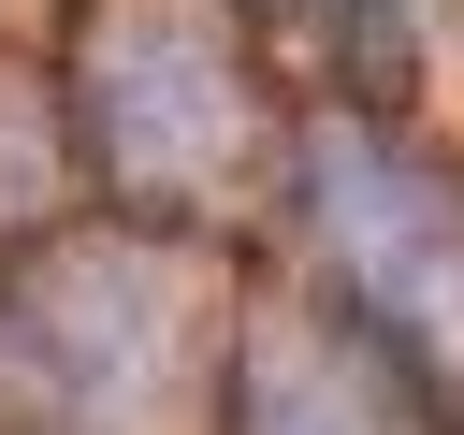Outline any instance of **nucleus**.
Instances as JSON below:
<instances>
[{
    "label": "nucleus",
    "mask_w": 464,
    "mask_h": 435,
    "mask_svg": "<svg viewBox=\"0 0 464 435\" xmlns=\"http://www.w3.org/2000/svg\"><path fill=\"white\" fill-rule=\"evenodd\" d=\"M304 174H319V232H334L362 319L406 334L420 362H464V188L435 160H406L392 130H348V116L304 145Z\"/></svg>",
    "instance_id": "nucleus-2"
},
{
    "label": "nucleus",
    "mask_w": 464,
    "mask_h": 435,
    "mask_svg": "<svg viewBox=\"0 0 464 435\" xmlns=\"http://www.w3.org/2000/svg\"><path fill=\"white\" fill-rule=\"evenodd\" d=\"M87 160L130 203H218L261 160V72L203 0H102L87 29Z\"/></svg>",
    "instance_id": "nucleus-1"
}]
</instances>
